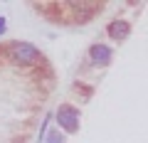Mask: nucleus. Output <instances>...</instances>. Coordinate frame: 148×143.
I'll return each instance as SVG.
<instances>
[{
	"label": "nucleus",
	"mask_w": 148,
	"mask_h": 143,
	"mask_svg": "<svg viewBox=\"0 0 148 143\" xmlns=\"http://www.w3.org/2000/svg\"><path fill=\"white\" fill-rule=\"evenodd\" d=\"M45 143H64V133L62 131H49L45 136Z\"/></svg>",
	"instance_id": "obj_5"
},
{
	"label": "nucleus",
	"mask_w": 148,
	"mask_h": 143,
	"mask_svg": "<svg viewBox=\"0 0 148 143\" xmlns=\"http://www.w3.org/2000/svg\"><path fill=\"white\" fill-rule=\"evenodd\" d=\"M57 121H59V128L67 133H77L79 131V109L72 104H62L57 109Z\"/></svg>",
	"instance_id": "obj_2"
},
{
	"label": "nucleus",
	"mask_w": 148,
	"mask_h": 143,
	"mask_svg": "<svg viewBox=\"0 0 148 143\" xmlns=\"http://www.w3.org/2000/svg\"><path fill=\"white\" fill-rule=\"evenodd\" d=\"M49 121H52V116H45L42 126H40V138H37V143H42V141H45V136H47V126H49Z\"/></svg>",
	"instance_id": "obj_6"
},
{
	"label": "nucleus",
	"mask_w": 148,
	"mask_h": 143,
	"mask_svg": "<svg viewBox=\"0 0 148 143\" xmlns=\"http://www.w3.org/2000/svg\"><path fill=\"white\" fill-rule=\"evenodd\" d=\"M8 57L15 59V62H20V64H32V62L40 59V52H37V47L30 44V42H12L10 47H8Z\"/></svg>",
	"instance_id": "obj_1"
},
{
	"label": "nucleus",
	"mask_w": 148,
	"mask_h": 143,
	"mask_svg": "<svg viewBox=\"0 0 148 143\" xmlns=\"http://www.w3.org/2000/svg\"><path fill=\"white\" fill-rule=\"evenodd\" d=\"M5 30H8V20L0 15V35H5Z\"/></svg>",
	"instance_id": "obj_7"
},
{
	"label": "nucleus",
	"mask_w": 148,
	"mask_h": 143,
	"mask_svg": "<svg viewBox=\"0 0 148 143\" xmlns=\"http://www.w3.org/2000/svg\"><path fill=\"white\" fill-rule=\"evenodd\" d=\"M106 35L111 40H126L131 35V22L128 20H111L106 25Z\"/></svg>",
	"instance_id": "obj_4"
},
{
	"label": "nucleus",
	"mask_w": 148,
	"mask_h": 143,
	"mask_svg": "<svg viewBox=\"0 0 148 143\" xmlns=\"http://www.w3.org/2000/svg\"><path fill=\"white\" fill-rule=\"evenodd\" d=\"M111 57H114V52H111L109 44L96 42V44L89 47V64L91 67H106V64L111 62Z\"/></svg>",
	"instance_id": "obj_3"
}]
</instances>
